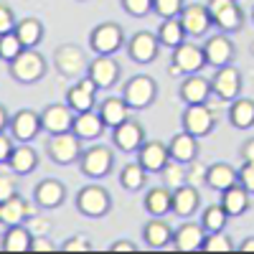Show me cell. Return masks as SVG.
Returning a JSON list of instances; mask_svg holds the SVG:
<instances>
[{
	"instance_id": "cb8c5ba5",
	"label": "cell",
	"mask_w": 254,
	"mask_h": 254,
	"mask_svg": "<svg viewBox=\"0 0 254 254\" xmlns=\"http://www.w3.org/2000/svg\"><path fill=\"white\" fill-rule=\"evenodd\" d=\"M198 203H201V196H198V188L196 186H181L173 190V208H171V214L181 216V219H190L198 211Z\"/></svg>"
},
{
	"instance_id": "ee69618b",
	"label": "cell",
	"mask_w": 254,
	"mask_h": 254,
	"mask_svg": "<svg viewBox=\"0 0 254 254\" xmlns=\"http://www.w3.org/2000/svg\"><path fill=\"white\" fill-rule=\"evenodd\" d=\"M122 8L132 18H145L153 13V0H122Z\"/></svg>"
},
{
	"instance_id": "7bdbcfd3",
	"label": "cell",
	"mask_w": 254,
	"mask_h": 254,
	"mask_svg": "<svg viewBox=\"0 0 254 254\" xmlns=\"http://www.w3.org/2000/svg\"><path fill=\"white\" fill-rule=\"evenodd\" d=\"M183 5V0H153V13L160 18H178Z\"/></svg>"
},
{
	"instance_id": "c3c4849f",
	"label": "cell",
	"mask_w": 254,
	"mask_h": 254,
	"mask_svg": "<svg viewBox=\"0 0 254 254\" xmlns=\"http://www.w3.org/2000/svg\"><path fill=\"white\" fill-rule=\"evenodd\" d=\"M61 249H64V252H92V242H89L87 237L76 234V237H71V239L64 242Z\"/></svg>"
},
{
	"instance_id": "603a6c76",
	"label": "cell",
	"mask_w": 254,
	"mask_h": 254,
	"mask_svg": "<svg viewBox=\"0 0 254 254\" xmlns=\"http://www.w3.org/2000/svg\"><path fill=\"white\" fill-rule=\"evenodd\" d=\"M211 81L206 76H196V74H188L181 81V99L186 104H206L211 99Z\"/></svg>"
},
{
	"instance_id": "30bf717a",
	"label": "cell",
	"mask_w": 254,
	"mask_h": 254,
	"mask_svg": "<svg viewBox=\"0 0 254 254\" xmlns=\"http://www.w3.org/2000/svg\"><path fill=\"white\" fill-rule=\"evenodd\" d=\"M54 61H56V69L64 74V76H71V79H79L87 74L89 69V61L84 56V51L74 44H66V46H59L54 51Z\"/></svg>"
},
{
	"instance_id": "816d5d0a",
	"label": "cell",
	"mask_w": 254,
	"mask_h": 254,
	"mask_svg": "<svg viewBox=\"0 0 254 254\" xmlns=\"http://www.w3.org/2000/svg\"><path fill=\"white\" fill-rule=\"evenodd\" d=\"M137 247L132 244V242H127V239H122V242H115L112 247H110V252H135Z\"/></svg>"
},
{
	"instance_id": "f6af8a7d",
	"label": "cell",
	"mask_w": 254,
	"mask_h": 254,
	"mask_svg": "<svg viewBox=\"0 0 254 254\" xmlns=\"http://www.w3.org/2000/svg\"><path fill=\"white\" fill-rule=\"evenodd\" d=\"M15 23H18V18H15L13 8H8L5 3H0V36L15 31Z\"/></svg>"
},
{
	"instance_id": "ffe728a7",
	"label": "cell",
	"mask_w": 254,
	"mask_h": 254,
	"mask_svg": "<svg viewBox=\"0 0 254 254\" xmlns=\"http://www.w3.org/2000/svg\"><path fill=\"white\" fill-rule=\"evenodd\" d=\"M203 242H206V229L201 226V221H188L183 224L181 229L173 231V242L171 247L176 252H198L203 249Z\"/></svg>"
},
{
	"instance_id": "e0dca14e",
	"label": "cell",
	"mask_w": 254,
	"mask_h": 254,
	"mask_svg": "<svg viewBox=\"0 0 254 254\" xmlns=\"http://www.w3.org/2000/svg\"><path fill=\"white\" fill-rule=\"evenodd\" d=\"M203 54H206V64H208V66L221 69V66H226V64H231L237 49H234V44H231V38L221 33V36H208L206 38Z\"/></svg>"
},
{
	"instance_id": "e575fe53",
	"label": "cell",
	"mask_w": 254,
	"mask_h": 254,
	"mask_svg": "<svg viewBox=\"0 0 254 254\" xmlns=\"http://www.w3.org/2000/svg\"><path fill=\"white\" fill-rule=\"evenodd\" d=\"M229 122L237 127V130H249L254 127V102L252 99H234L229 107Z\"/></svg>"
},
{
	"instance_id": "9f6ffc18",
	"label": "cell",
	"mask_w": 254,
	"mask_h": 254,
	"mask_svg": "<svg viewBox=\"0 0 254 254\" xmlns=\"http://www.w3.org/2000/svg\"><path fill=\"white\" fill-rule=\"evenodd\" d=\"M168 71H171L173 76H186V74H183V71H181V69L176 66V64H171V69H168Z\"/></svg>"
},
{
	"instance_id": "44dd1931",
	"label": "cell",
	"mask_w": 254,
	"mask_h": 254,
	"mask_svg": "<svg viewBox=\"0 0 254 254\" xmlns=\"http://www.w3.org/2000/svg\"><path fill=\"white\" fill-rule=\"evenodd\" d=\"M104 122H102V117H99V112H94V110H89V112H79V115H74V125H71V132L84 142H92V140H99L102 135H104Z\"/></svg>"
},
{
	"instance_id": "ab89813d",
	"label": "cell",
	"mask_w": 254,
	"mask_h": 254,
	"mask_svg": "<svg viewBox=\"0 0 254 254\" xmlns=\"http://www.w3.org/2000/svg\"><path fill=\"white\" fill-rule=\"evenodd\" d=\"M160 176H163V186L171 188V190H176V188H181V186L188 183V181H186V165L178 163V160H173V158L165 163V168L160 171Z\"/></svg>"
},
{
	"instance_id": "83f0119b",
	"label": "cell",
	"mask_w": 254,
	"mask_h": 254,
	"mask_svg": "<svg viewBox=\"0 0 254 254\" xmlns=\"http://www.w3.org/2000/svg\"><path fill=\"white\" fill-rule=\"evenodd\" d=\"M99 117L104 122V127H110V130H115L117 125H122L125 120H130V107H127V102L122 97H110V99H104L99 104Z\"/></svg>"
},
{
	"instance_id": "ba28073f",
	"label": "cell",
	"mask_w": 254,
	"mask_h": 254,
	"mask_svg": "<svg viewBox=\"0 0 254 254\" xmlns=\"http://www.w3.org/2000/svg\"><path fill=\"white\" fill-rule=\"evenodd\" d=\"M115 163V153L110 150L107 145H94L89 150H84L79 158V168L87 178H104L110 176Z\"/></svg>"
},
{
	"instance_id": "680465c9",
	"label": "cell",
	"mask_w": 254,
	"mask_h": 254,
	"mask_svg": "<svg viewBox=\"0 0 254 254\" xmlns=\"http://www.w3.org/2000/svg\"><path fill=\"white\" fill-rule=\"evenodd\" d=\"M252 20H254V10H252Z\"/></svg>"
},
{
	"instance_id": "d6a6232c",
	"label": "cell",
	"mask_w": 254,
	"mask_h": 254,
	"mask_svg": "<svg viewBox=\"0 0 254 254\" xmlns=\"http://www.w3.org/2000/svg\"><path fill=\"white\" fill-rule=\"evenodd\" d=\"M31 229L26 224H15V226H8L5 234H3V247L5 252H13V254H20V252H28L31 249Z\"/></svg>"
},
{
	"instance_id": "8d00e7d4",
	"label": "cell",
	"mask_w": 254,
	"mask_h": 254,
	"mask_svg": "<svg viewBox=\"0 0 254 254\" xmlns=\"http://www.w3.org/2000/svg\"><path fill=\"white\" fill-rule=\"evenodd\" d=\"M145 181H147V171L135 160V163H127L122 171H120V186L125 190H130V193H135V190H142L145 188Z\"/></svg>"
},
{
	"instance_id": "1f68e13d",
	"label": "cell",
	"mask_w": 254,
	"mask_h": 254,
	"mask_svg": "<svg viewBox=\"0 0 254 254\" xmlns=\"http://www.w3.org/2000/svg\"><path fill=\"white\" fill-rule=\"evenodd\" d=\"M142 239L150 249H165L168 244L173 242V229L168 226L163 219L153 216V221H147L142 226Z\"/></svg>"
},
{
	"instance_id": "7402d4cb",
	"label": "cell",
	"mask_w": 254,
	"mask_h": 254,
	"mask_svg": "<svg viewBox=\"0 0 254 254\" xmlns=\"http://www.w3.org/2000/svg\"><path fill=\"white\" fill-rule=\"evenodd\" d=\"M5 165L13 176H31L38 168V153L31 147V142H20V145L13 147V153H10Z\"/></svg>"
},
{
	"instance_id": "52a82bcc",
	"label": "cell",
	"mask_w": 254,
	"mask_h": 254,
	"mask_svg": "<svg viewBox=\"0 0 254 254\" xmlns=\"http://www.w3.org/2000/svg\"><path fill=\"white\" fill-rule=\"evenodd\" d=\"M183 132L193 135V137H203V135H211L216 127V117H214V110L208 104H186L183 110Z\"/></svg>"
},
{
	"instance_id": "8fae6325",
	"label": "cell",
	"mask_w": 254,
	"mask_h": 254,
	"mask_svg": "<svg viewBox=\"0 0 254 254\" xmlns=\"http://www.w3.org/2000/svg\"><path fill=\"white\" fill-rule=\"evenodd\" d=\"M10 137L18 140V142H33L44 127H41V112H33V110H18L13 117H10Z\"/></svg>"
},
{
	"instance_id": "4dcf8cb0",
	"label": "cell",
	"mask_w": 254,
	"mask_h": 254,
	"mask_svg": "<svg viewBox=\"0 0 254 254\" xmlns=\"http://www.w3.org/2000/svg\"><path fill=\"white\" fill-rule=\"evenodd\" d=\"M234 183H239V173H237V168H231L229 163H214V165L206 168V186L208 188H214L221 193V190L231 188Z\"/></svg>"
},
{
	"instance_id": "d6986e66",
	"label": "cell",
	"mask_w": 254,
	"mask_h": 254,
	"mask_svg": "<svg viewBox=\"0 0 254 254\" xmlns=\"http://www.w3.org/2000/svg\"><path fill=\"white\" fill-rule=\"evenodd\" d=\"M173 64L188 76V74H198L203 66H206V54H203V46H196V44H188L183 41L181 46L173 49Z\"/></svg>"
},
{
	"instance_id": "6da1fadb",
	"label": "cell",
	"mask_w": 254,
	"mask_h": 254,
	"mask_svg": "<svg viewBox=\"0 0 254 254\" xmlns=\"http://www.w3.org/2000/svg\"><path fill=\"white\" fill-rule=\"evenodd\" d=\"M158 97V84L153 76H145V74H135L125 81L122 87V99L127 102L130 110H147Z\"/></svg>"
},
{
	"instance_id": "8992f818",
	"label": "cell",
	"mask_w": 254,
	"mask_h": 254,
	"mask_svg": "<svg viewBox=\"0 0 254 254\" xmlns=\"http://www.w3.org/2000/svg\"><path fill=\"white\" fill-rule=\"evenodd\" d=\"M125 46V31L117 23H99L89 33V49L97 56H112Z\"/></svg>"
},
{
	"instance_id": "681fc988",
	"label": "cell",
	"mask_w": 254,
	"mask_h": 254,
	"mask_svg": "<svg viewBox=\"0 0 254 254\" xmlns=\"http://www.w3.org/2000/svg\"><path fill=\"white\" fill-rule=\"evenodd\" d=\"M13 137H8L5 132H0V165H5L8 163V158H10V153H13Z\"/></svg>"
},
{
	"instance_id": "91938a15",
	"label": "cell",
	"mask_w": 254,
	"mask_h": 254,
	"mask_svg": "<svg viewBox=\"0 0 254 254\" xmlns=\"http://www.w3.org/2000/svg\"><path fill=\"white\" fill-rule=\"evenodd\" d=\"M79 3H87V0H79Z\"/></svg>"
},
{
	"instance_id": "7a4b0ae2",
	"label": "cell",
	"mask_w": 254,
	"mask_h": 254,
	"mask_svg": "<svg viewBox=\"0 0 254 254\" xmlns=\"http://www.w3.org/2000/svg\"><path fill=\"white\" fill-rule=\"evenodd\" d=\"M46 74V59L36 49H23L10 61V76L18 84H36Z\"/></svg>"
},
{
	"instance_id": "5b68a950",
	"label": "cell",
	"mask_w": 254,
	"mask_h": 254,
	"mask_svg": "<svg viewBox=\"0 0 254 254\" xmlns=\"http://www.w3.org/2000/svg\"><path fill=\"white\" fill-rule=\"evenodd\" d=\"M208 15L224 33H237L244 26V13L237 5V0H208Z\"/></svg>"
},
{
	"instance_id": "bcb514c9",
	"label": "cell",
	"mask_w": 254,
	"mask_h": 254,
	"mask_svg": "<svg viewBox=\"0 0 254 254\" xmlns=\"http://www.w3.org/2000/svg\"><path fill=\"white\" fill-rule=\"evenodd\" d=\"M15 193H18V183H15L13 173H0V203L8 201Z\"/></svg>"
},
{
	"instance_id": "7c38bea8",
	"label": "cell",
	"mask_w": 254,
	"mask_h": 254,
	"mask_svg": "<svg viewBox=\"0 0 254 254\" xmlns=\"http://www.w3.org/2000/svg\"><path fill=\"white\" fill-rule=\"evenodd\" d=\"M160 51V41L150 31H137L130 41H127V54L135 64H153Z\"/></svg>"
},
{
	"instance_id": "3957f363",
	"label": "cell",
	"mask_w": 254,
	"mask_h": 254,
	"mask_svg": "<svg viewBox=\"0 0 254 254\" xmlns=\"http://www.w3.org/2000/svg\"><path fill=\"white\" fill-rule=\"evenodd\" d=\"M76 211L81 216L89 219H102L112 211V196L110 190H104L102 186H84L76 193Z\"/></svg>"
},
{
	"instance_id": "60d3db41",
	"label": "cell",
	"mask_w": 254,
	"mask_h": 254,
	"mask_svg": "<svg viewBox=\"0 0 254 254\" xmlns=\"http://www.w3.org/2000/svg\"><path fill=\"white\" fill-rule=\"evenodd\" d=\"M26 46L20 44V38H18V33L15 31H10V33H3L0 36V61H13L20 51H23Z\"/></svg>"
},
{
	"instance_id": "f1b7e54d",
	"label": "cell",
	"mask_w": 254,
	"mask_h": 254,
	"mask_svg": "<svg viewBox=\"0 0 254 254\" xmlns=\"http://www.w3.org/2000/svg\"><path fill=\"white\" fill-rule=\"evenodd\" d=\"M221 206H224V211L229 214V219H231V216H242V214H247V208L252 206V201H249V190H247L242 183H234L231 188L221 190Z\"/></svg>"
},
{
	"instance_id": "4fadbf2b",
	"label": "cell",
	"mask_w": 254,
	"mask_h": 254,
	"mask_svg": "<svg viewBox=\"0 0 254 254\" xmlns=\"http://www.w3.org/2000/svg\"><path fill=\"white\" fill-rule=\"evenodd\" d=\"M178 18H181V26H183L186 36H206L208 28L214 26V20H211V15H208V8L201 5V3L183 5Z\"/></svg>"
},
{
	"instance_id": "9c48e42d",
	"label": "cell",
	"mask_w": 254,
	"mask_h": 254,
	"mask_svg": "<svg viewBox=\"0 0 254 254\" xmlns=\"http://www.w3.org/2000/svg\"><path fill=\"white\" fill-rule=\"evenodd\" d=\"M211 92H214L216 99L229 102V104L234 99H239V94H242V71L237 66H231V64L216 69L214 79H211Z\"/></svg>"
},
{
	"instance_id": "d4e9b609",
	"label": "cell",
	"mask_w": 254,
	"mask_h": 254,
	"mask_svg": "<svg viewBox=\"0 0 254 254\" xmlns=\"http://www.w3.org/2000/svg\"><path fill=\"white\" fill-rule=\"evenodd\" d=\"M0 219H3L5 226H15V224H26L28 219H33V206L20 198L18 193L10 196L8 201L0 203Z\"/></svg>"
},
{
	"instance_id": "d590c367",
	"label": "cell",
	"mask_w": 254,
	"mask_h": 254,
	"mask_svg": "<svg viewBox=\"0 0 254 254\" xmlns=\"http://www.w3.org/2000/svg\"><path fill=\"white\" fill-rule=\"evenodd\" d=\"M15 33L26 49H36L41 44V38H44V23L38 18H23L15 23Z\"/></svg>"
},
{
	"instance_id": "74e56055",
	"label": "cell",
	"mask_w": 254,
	"mask_h": 254,
	"mask_svg": "<svg viewBox=\"0 0 254 254\" xmlns=\"http://www.w3.org/2000/svg\"><path fill=\"white\" fill-rule=\"evenodd\" d=\"M226 224H229V214L224 211L221 203H214V206L203 208V214H201V226L206 229V234H214V231H224Z\"/></svg>"
},
{
	"instance_id": "9a60e30c",
	"label": "cell",
	"mask_w": 254,
	"mask_h": 254,
	"mask_svg": "<svg viewBox=\"0 0 254 254\" xmlns=\"http://www.w3.org/2000/svg\"><path fill=\"white\" fill-rule=\"evenodd\" d=\"M112 142L122 153H137L140 145L145 142V130L130 117V120H125L122 125H117L112 130Z\"/></svg>"
},
{
	"instance_id": "836d02e7",
	"label": "cell",
	"mask_w": 254,
	"mask_h": 254,
	"mask_svg": "<svg viewBox=\"0 0 254 254\" xmlns=\"http://www.w3.org/2000/svg\"><path fill=\"white\" fill-rule=\"evenodd\" d=\"M155 36H158V41H160V46H165V49L181 46L183 41H186V31H183V26H181V18H163Z\"/></svg>"
},
{
	"instance_id": "2e32d148",
	"label": "cell",
	"mask_w": 254,
	"mask_h": 254,
	"mask_svg": "<svg viewBox=\"0 0 254 254\" xmlns=\"http://www.w3.org/2000/svg\"><path fill=\"white\" fill-rule=\"evenodd\" d=\"M87 76H92V81L99 89H112L120 81V64L112 56H97L89 61Z\"/></svg>"
},
{
	"instance_id": "ac0fdd59",
	"label": "cell",
	"mask_w": 254,
	"mask_h": 254,
	"mask_svg": "<svg viewBox=\"0 0 254 254\" xmlns=\"http://www.w3.org/2000/svg\"><path fill=\"white\" fill-rule=\"evenodd\" d=\"M168 160H171V153H168V145L160 140H145L137 150V163L147 173H160Z\"/></svg>"
},
{
	"instance_id": "5bb4252c",
	"label": "cell",
	"mask_w": 254,
	"mask_h": 254,
	"mask_svg": "<svg viewBox=\"0 0 254 254\" xmlns=\"http://www.w3.org/2000/svg\"><path fill=\"white\" fill-rule=\"evenodd\" d=\"M74 125V110L69 104H49L41 112V127L49 135H59V132H69Z\"/></svg>"
},
{
	"instance_id": "484cf974",
	"label": "cell",
	"mask_w": 254,
	"mask_h": 254,
	"mask_svg": "<svg viewBox=\"0 0 254 254\" xmlns=\"http://www.w3.org/2000/svg\"><path fill=\"white\" fill-rule=\"evenodd\" d=\"M33 198L41 208H59L64 203V198H66V188H64V183L56 181V178H46L36 186Z\"/></svg>"
},
{
	"instance_id": "f35d334b",
	"label": "cell",
	"mask_w": 254,
	"mask_h": 254,
	"mask_svg": "<svg viewBox=\"0 0 254 254\" xmlns=\"http://www.w3.org/2000/svg\"><path fill=\"white\" fill-rule=\"evenodd\" d=\"M94 97H97V94H89L87 89H81L79 84H74V87H69V89H66V104L74 110V115L94 110V104H97V99H94Z\"/></svg>"
},
{
	"instance_id": "f5cc1de1",
	"label": "cell",
	"mask_w": 254,
	"mask_h": 254,
	"mask_svg": "<svg viewBox=\"0 0 254 254\" xmlns=\"http://www.w3.org/2000/svg\"><path fill=\"white\" fill-rule=\"evenodd\" d=\"M242 158H244V160H254V137L242 145Z\"/></svg>"
},
{
	"instance_id": "f546056e",
	"label": "cell",
	"mask_w": 254,
	"mask_h": 254,
	"mask_svg": "<svg viewBox=\"0 0 254 254\" xmlns=\"http://www.w3.org/2000/svg\"><path fill=\"white\" fill-rule=\"evenodd\" d=\"M168 153H171L173 160L188 165L190 160L198 158V137L188 135V132H178L171 142H168Z\"/></svg>"
},
{
	"instance_id": "db71d44e",
	"label": "cell",
	"mask_w": 254,
	"mask_h": 254,
	"mask_svg": "<svg viewBox=\"0 0 254 254\" xmlns=\"http://www.w3.org/2000/svg\"><path fill=\"white\" fill-rule=\"evenodd\" d=\"M10 125V115H8V110L0 104V132H5V127Z\"/></svg>"
},
{
	"instance_id": "6f0895ef",
	"label": "cell",
	"mask_w": 254,
	"mask_h": 254,
	"mask_svg": "<svg viewBox=\"0 0 254 254\" xmlns=\"http://www.w3.org/2000/svg\"><path fill=\"white\" fill-rule=\"evenodd\" d=\"M249 49H252V56H254V41H252V46H249Z\"/></svg>"
},
{
	"instance_id": "7dc6e473",
	"label": "cell",
	"mask_w": 254,
	"mask_h": 254,
	"mask_svg": "<svg viewBox=\"0 0 254 254\" xmlns=\"http://www.w3.org/2000/svg\"><path fill=\"white\" fill-rule=\"evenodd\" d=\"M237 173H239V183L249 190V193H254V160H244V165Z\"/></svg>"
},
{
	"instance_id": "4316f807",
	"label": "cell",
	"mask_w": 254,
	"mask_h": 254,
	"mask_svg": "<svg viewBox=\"0 0 254 254\" xmlns=\"http://www.w3.org/2000/svg\"><path fill=\"white\" fill-rule=\"evenodd\" d=\"M142 206H145V211H147L150 216L163 219V216L171 214V208H173V190L165 188V186H155V188L147 190Z\"/></svg>"
},
{
	"instance_id": "f907efd6",
	"label": "cell",
	"mask_w": 254,
	"mask_h": 254,
	"mask_svg": "<svg viewBox=\"0 0 254 254\" xmlns=\"http://www.w3.org/2000/svg\"><path fill=\"white\" fill-rule=\"evenodd\" d=\"M54 249H56V244L51 239H46L44 234H38V237L31 239V249L28 252H54Z\"/></svg>"
},
{
	"instance_id": "277c9868",
	"label": "cell",
	"mask_w": 254,
	"mask_h": 254,
	"mask_svg": "<svg viewBox=\"0 0 254 254\" xmlns=\"http://www.w3.org/2000/svg\"><path fill=\"white\" fill-rule=\"evenodd\" d=\"M81 140L69 130V132H59L51 135L46 142V155L56 163V165H74L81 158Z\"/></svg>"
},
{
	"instance_id": "11a10c76",
	"label": "cell",
	"mask_w": 254,
	"mask_h": 254,
	"mask_svg": "<svg viewBox=\"0 0 254 254\" xmlns=\"http://www.w3.org/2000/svg\"><path fill=\"white\" fill-rule=\"evenodd\" d=\"M239 252H244V254H249V252H254V237H249V239H244V242L239 244Z\"/></svg>"
},
{
	"instance_id": "b9f144b4",
	"label": "cell",
	"mask_w": 254,
	"mask_h": 254,
	"mask_svg": "<svg viewBox=\"0 0 254 254\" xmlns=\"http://www.w3.org/2000/svg\"><path fill=\"white\" fill-rule=\"evenodd\" d=\"M203 252H234V242H231L224 231H214V234H206V242H203Z\"/></svg>"
}]
</instances>
